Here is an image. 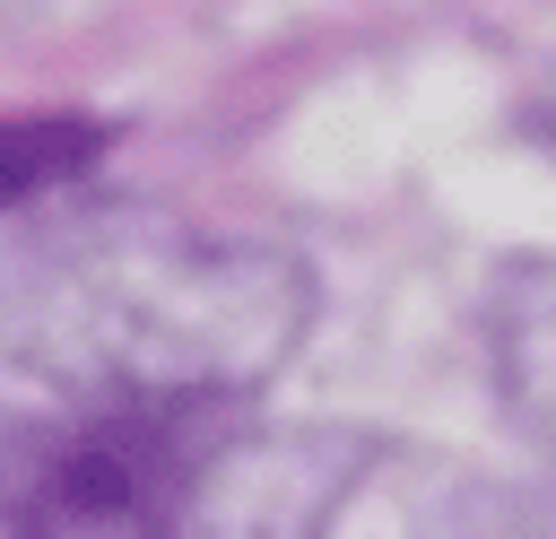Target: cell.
Listing matches in <instances>:
<instances>
[{
  "instance_id": "cell-1",
  "label": "cell",
  "mask_w": 556,
  "mask_h": 539,
  "mask_svg": "<svg viewBox=\"0 0 556 539\" xmlns=\"http://www.w3.org/2000/svg\"><path fill=\"white\" fill-rule=\"evenodd\" d=\"M313 330V270L243 226L96 200L0 235V365L78 409H217Z\"/></svg>"
},
{
  "instance_id": "cell-3",
  "label": "cell",
  "mask_w": 556,
  "mask_h": 539,
  "mask_svg": "<svg viewBox=\"0 0 556 539\" xmlns=\"http://www.w3.org/2000/svg\"><path fill=\"white\" fill-rule=\"evenodd\" d=\"M486 365H495L513 426L556 452V252L504 261L486 296Z\"/></svg>"
},
{
  "instance_id": "cell-4",
  "label": "cell",
  "mask_w": 556,
  "mask_h": 539,
  "mask_svg": "<svg viewBox=\"0 0 556 539\" xmlns=\"http://www.w3.org/2000/svg\"><path fill=\"white\" fill-rule=\"evenodd\" d=\"M96 148H104V130L78 122V113H9V122H0V217H9V209H35V200H43L52 183H70Z\"/></svg>"
},
{
  "instance_id": "cell-2",
  "label": "cell",
  "mask_w": 556,
  "mask_h": 539,
  "mask_svg": "<svg viewBox=\"0 0 556 539\" xmlns=\"http://www.w3.org/2000/svg\"><path fill=\"white\" fill-rule=\"evenodd\" d=\"M208 452V409H87L78 426L43 435L0 496L26 530H165L191 522Z\"/></svg>"
}]
</instances>
